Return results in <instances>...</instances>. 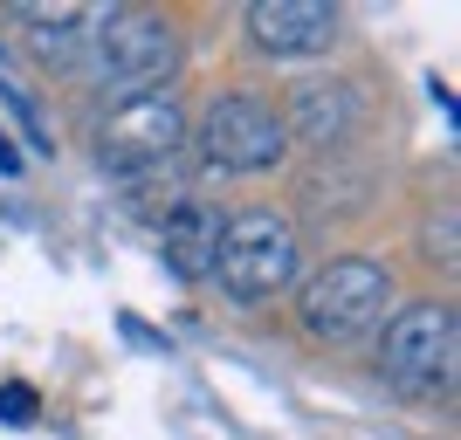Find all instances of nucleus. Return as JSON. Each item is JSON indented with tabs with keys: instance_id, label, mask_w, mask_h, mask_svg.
<instances>
[{
	"instance_id": "1",
	"label": "nucleus",
	"mask_w": 461,
	"mask_h": 440,
	"mask_svg": "<svg viewBox=\"0 0 461 440\" xmlns=\"http://www.w3.org/2000/svg\"><path fill=\"white\" fill-rule=\"evenodd\" d=\"M179 76V35L173 21L158 14H138V7H117L90 41V83L96 96L117 103H138V96H158L166 83Z\"/></svg>"
},
{
	"instance_id": "2",
	"label": "nucleus",
	"mask_w": 461,
	"mask_h": 440,
	"mask_svg": "<svg viewBox=\"0 0 461 440\" xmlns=\"http://www.w3.org/2000/svg\"><path fill=\"white\" fill-rule=\"evenodd\" d=\"M379 317H393V275H385L372 255H338L303 283L296 296V324L317 337V345H351L379 330Z\"/></svg>"
},
{
	"instance_id": "3",
	"label": "nucleus",
	"mask_w": 461,
	"mask_h": 440,
	"mask_svg": "<svg viewBox=\"0 0 461 440\" xmlns=\"http://www.w3.org/2000/svg\"><path fill=\"white\" fill-rule=\"evenodd\" d=\"M303 248H296V228H289L276 207H249L221 228V248H213V283L228 289L234 303H269L296 283Z\"/></svg>"
},
{
	"instance_id": "4",
	"label": "nucleus",
	"mask_w": 461,
	"mask_h": 440,
	"mask_svg": "<svg viewBox=\"0 0 461 440\" xmlns=\"http://www.w3.org/2000/svg\"><path fill=\"white\" fill-rule=\"evenodd\" d=\"M186 152V111L179 96H138V103H117L96 124V166L117 179V186H138V179H158L173 158Z\"/></svg>"
},
{
	"instance_id": "5",
	"label": "nucleus",
	"mask_w": 461,
	"mask_h": 440,
	"mask_svg": "<svg viewBox=\"0 0 461 440\" xmlns=\"http://www.w3.org/2000/svg\"><path fill=\"white\" fill-rule=\"evenodd\" d=\"M455 351H461V324L447 303H406L400 317H385L379 330V379L393 392H441L455 379Z\"/></svg>"
},
{
	"instance_id": "6",
	"label": "nucleus",
	"mask_w": 461,
	"mask_h": 440,
	"mask_svg": "<svg viewBox=\"0 0 461 440\" xmlns=\"http://www.w3.org/2000/svg\"><path fill=\"white\" fill-rule=\"evenodd\" d=\"M200 158H207L213 173H228V179H249V173L283 166L289 158L283 111H276L269 96H255V90L213 96L207 117H200Z\"/></svg>"
},
{
	"instance_id": "7",
	"label": "nucleus",
	"mask_w": 461,
	"mask_h": 440,
	"mask_svg": "<svg viewBox=\"0 0 461 440\" xmlns=\"http://www.w3.org/2000/svg\"><path fill=\"white\" fill-rule=\"evenodd\" d=\"M241 21H249V41L276 62H310L338 41V7L324 0H255Z\"/></svg>"
},
{
	"instance_id": "8",
	"label": "nucleus",
	"mask_w": 461,
	"mask_h": 440,
	"mask_svg": "<svg viewBox=\"0 0 461 440\" xmlns=\"http://www.w3.org/2000/svg\"><path fill=\"white\" fill-rule=\"evenodd\" d=\"M221 228H228V213L207 207V200H186V193H179L173 207L158 213V255H166V268H173L179 283H200V275H213Z\"/></svg>"
},
{
	"instance_id": "9",
	"label": "nucleus",
	"mask_w": 461,
	"mask_h": 440,
	"mask_svg": "<svg viewBox=\"0 0 461 440\" xmlns=\"http://www.w3.org/2000/svg\"><path fill=\"white\" fill-rule=\"evenodd\" d=\"M351 124H358V90L338 76L324 83H303V90H289V117H283V131L289 138H303L310 152H338L351 138Z\"/></svg>"
},
{
	"instance_id": "10",
	"label": "nucleus",
	"mask_w": 461,
	"mask_h": 440,
	"mask_svg": "<svg viewBox=\"0 0 461 440\" xmlns=\"http://www.w3.org/2000/svg\"><path fill=\"white\" fill-rule=\"evenodd\" d=\"M117 7H14V21L28 28V41H35L41 62H69L83 56L96 41V28L111 21Z\"/></svg>"
},
{
	"instance_id": "11",
	"label": "nucleus",
	"mask_w": 461,
	"mask_h": 440,
	"mask_svg": "<svg viewBox=\"0 0 461 440\" xmlns=\"http://www.w3.org/2000/svg\"><path fill=\"white\" fill-rule=\"evenodd\" d=\"M35 420H41V400H35V385L7 379V385H0V427H35Z\"/></svg>"
},
{
	"instance_id": "12",
	"label": "nucleus",
	"mask_w": 461,
	"mask_h": 440,
	"mask_svg": "<svg viewBox=\"0 0 461 440\" xmlns=\"http://www.w3.org/2000/svg\"><path fill=\"white\" fill-rule=\"evenodd\" d=\"M0 96H7V111L21 117V131H28V145H35V152H56V145H49V124H41V117H35V103H28V90H14V83H0Z\"/></svg>"
},
{
	"instance_id": "13",
	"label": "nucleus",
	"mask_w": 461,
	"mask_h": 440,
	"mask_svg": "<svg viewBox=\"0 0 461 440\" xmlns=\"http://www.w3.org/2000/svg\"><path fill=\"white\" fill-rule=\"evenodd\" d=\"M117 330H124V345H138V351H158V358L173 351V345H166V330H145L131 310H117Z\"/></svg>"
},
{
	"instance_id": "14",
	"label": "nucleus",
	"mask_w": 461,
	"mask_h": 440,
	"mask_svg": "<svg viewBox=\"0 0 461 440\" xmlns=\"http://www.w3.org/2000/svg\"><path fill=\"white\" fill-rule=\"evenodd\" d=\"M21 173V152H14V138L0 131V179H14Z\"/></svg>"
},
{
	"instance_id": "15",
	"label": "nucleus",
	"mask_w": 461,
	"mask_h": 440,
	"mask_svg": "<svg viewBox=\"0 0 461 440\" xmlns=\"http://www.w3.org/2000/svg\"><path fill=\"white\" fill-rule=\"evenodd\" d=\"M0 62H7V49H0Z\"/></svg>"
}]
</instances>
